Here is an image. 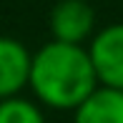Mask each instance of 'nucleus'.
<instances>
[{"instance_id":"f257e3e1","label":"nucleus","mask_w":123,"mask_h":123,"mask_svg":"<svg viewBox=\"0 0 123 123\" xmlns=\"http://www.w3.org/2000/svg\"><path fill=\"white\" fill-rule=\"evenodd\" d=\"M28 88L40 108L73 111L98 88L86 45L50 40L33 53Z\"/></svg>"},{"instance_id":"f03ea898","label":"nucleus","mask_w":123,"mask_h":123,"mask_svg":"<svg viewBox=\"0 0 123 123\" xmlns=\"http://www.w3.org/2000/svg\"><path fill=\"white\" fill-rule=\"evenodd\" d=\"M86 50L96 70L98 86L123 91V23H111L96 30Z\"/></svg>"},{"instance_id":"7ed1b4c3","label":"nucleus","mask_w":123,"mask_h":123,"mask_svg":"<svg viewBox=\"0 0 123 123\" xmlns=\"http://www.w3.org/2000/svg\"><path fill=\"white\" fill-rule=\"evenodd\" d=\"M53 40L68 45H86L96 35V10L86 0H58L48 15Z\"/></svg>"},{"instance_id":"39448f33","label":"nucleus","mask_w":123,"mask_h":123,"mask_svg":"<svg viewBox=\"0 0 123 123\" xmlns=\"http://www.w3.org/2000/svg\"><path fill=\"white\" fill-rule=\"evenodd\" d=\"M73 123H123V91L98 86L73 111Z\"/></svg>"},{"instance_id":"20e7f679","label":"nucleus","mask_w":123,"mask_h":123,"mask_svg":"<svg viewBox=\"0 0 123 123\" xmlns=\"http://www.w3.org/2000/svg\"><path fill=\"white\" fill-rule=\"evenodd\" d=\"M33 53L18 38L0 35V100L15 98L28 88Z\"/></svg>"},{"instance_id":"423d86ee","label":"nucleus","mask_w":123,"mask_h":123,"mask_svg":"<svg viewBox=\"0 0 123 123\" xmlns=\"http://www.w3.org/2000/svg\"><path fill=\"white\" fill-rule=\"evenodd\" d=\"M0 123H48V118L35 100L15 96L0 100Z\"/></svg>"}]
</instances>
